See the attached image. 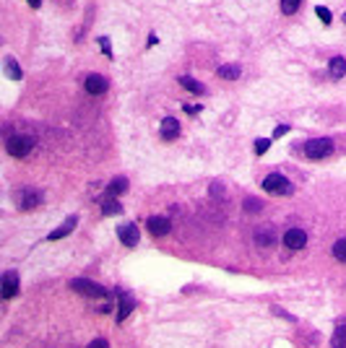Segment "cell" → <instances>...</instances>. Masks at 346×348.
I'll list each match as a JSON object with an SVG mask.
<instances>
[{"label":"cell","instance_id":"obj_1","mask_svg":"<svg viewBox=\"0 0 346 348\" xmlns=\"http://www.w3.org/2000/svg\"><path fill=\"white\" fill-rule=\"evenodd\" d=\"M70 289L73 291H78L83 296H92V299H102V296H107V289L94 281H86V278H73L70 281Z\"/></svg>","mask_w":346,"mask_h":348},{"label":"cell","instance_id":"obj_2","mask_svg":"<svg viewBox=\"0 0 346 348\" xmlns=\"http://www.w3.org/2000/svg\"><path fill=\"white\" fill-rule=\"evenodd\" d=\"M305 154L310 159H325L328 154H333V141L330 138H312L305 143Z\"/></svg>","mask_w":346,"mask_h":348},{"label":"cell","instance_id":"obj_3","mask_svg":"<svg viewBox=\"0 0 346 348\" xmlns=\"http://www.w3.org/2000/svg\"><path fill=\"white\" fill-rule=\"evenodd\" d=\"M32 148H34V141L29 138V135H11L8 143H6V151H8L11 156H16V159L26 156Z\"/></svg>","mask_w":346,"mask_h":348},{"label":"cell","instance_id":"obj_4","mask_svg":"<svg viewBox=\"0 0 346 348\" xmlns=\"http://www.w3.org/2000/svg\"><path fill=\"white\" fill-rule=\"evenodd\" d=\"M263 190L271 195H289L292 192V182L284 174H268L263 179Z\"/></svg>","mask_w":346,"mask_h":348},{"label":"cell","instance_id":"obj_5","mask_svg":"<svg viewBox=\"0 0 346 348\" xmlns=\"http://www.w3.org/2000/svg\"><path fill=\"white\" fill-rule=\"evenodd\" d=\"M16 203H19L21 210H32V208H37V205L42 203V192L26 187V190H21V192L16 195Z\"/></svg>","mask_w":346,"mask_h":348},{"label":"cell","instance_id":"obj_6","mask_svg":"<svg viewBox=\"0 0 346 348\" xmlns=\"http://www.w3.org/2000/svg\"><path fill=\"white\" fill-rule=\"evenodd\" d=\"M146 226H148V231H151L154 237H167L169 229H172V223H169L167 216H151Z\"/></svg>","mask_w":346,"mask_h":348},{"label":"cell","instance_id":"obj_7","mask_svg":"<svg viewBox=\"0 0 346 348\" xmlns=\"http://www.w3.org/2000/svg\"><path fill=\"white\" fill-rule=\"evenodd\" d=\"M284 245H287L289 250H302L307 245V234L302 229H289L287 234H284Z\"/></svg>","mask_w":346,"mask_h":348},{"label":"cell","instance_id":"obj_8","mask_svg":"<svg viewBox=\"0 0 346 348\" xmlns=\"http://www.w3.org/2000/svg\"><path fill=\"white\" fill-rule=\"evenodd\" d=\"M117 234H120V242H123L125 247H135V245H138V229H135V223L120 226Z\"/></svg>","mask_w":346,"mask_h":348},{"label":"cell","instance_id":"obj_9","mask_svg":"<svg viewBox=\"0 0 346 348\" xmlns=\"http://www.w3.org/2000/svg\"><path fill=\"white\" fill-rule=\"evenodd\" d=\"M86 91L92 94V96H99V94L107 91V81H104L102 75H97V73L86 75Z\"/></svg>","mask_w":346,"mask_h":348},{"label":"cell","instance_id":"obj_10","mask_svg":"<svg viewBox=\"0 0 346 348\" xmlns=\"http://www.w3.org/2000/svg\"><path fill=\"white\" fill-rule=\"evenodd\" d=\"M16 291H19V276L13 273V270H8L3 276V299H13Z\"/></svg>","mask_w":346,"mask_h":348},{"label":"cell","instance_id":"obj_11","mask_svg":"<svg viewBox=\"0 0 346 348\" xmlns=\"http://www.w3.org/2000/svg\"><path fill=\"white\" fill-rule=\"evenodd\" d=\"M76 223H78V218H76V216H68V221H65L63 226H57V229H55V231H52V234H50L47 239H50V242H57V239L68 237V234H70L73 229H76Z\"/></svg>","mask_w":346,"mask_h":348},{"label":"cell","instance_id":"obj_12","mask_svg":"<svg viewBox=\"0 0 346 348\" xmlns=\"http://www.w3.org/2000/svg\"><path fill=\"white\" fill-rule=\"evenodd\" d=\"M177 133H180V123H177V120L175 117H164V123H161V138L164 141H175Z\"/></svg>","mask_w":346,"mask_h":348},{"label":"cell","instance_id":"obj_13","mask_svg":"<svg viewBox=\"0 0 346 348\" xmlns=\"http://www.w3.org/2000/svg\"><path fill=\"white\" fill-rule=\"evenodd\" d=\"M102 210H104V216H120V213H123V205H120V203L112 198V195H104Z\"/></svg>","mask_w":346,"mask_h":348},{"label":"cell","instance_id":"obj_14","mask_svg":"<svg viewBox=\"0 0 346 348\" xmlns=\"http://www.w3.org/2000/svg\"><path fill=\"white\" fill-rule=\"evenodd\" d=\"M255 242H258L261 247L274 245V242H276V231L271 229V226H266V229H258V231H255Z\"/></svg>","mask_w":346,"mask_h":348},{"label":"cell","instance_id":"obj_15","mask_svg":"<svg viewBox=\"0 0 346 348\" xmlns=\"http://www.w3.org/2000/svg\"><path fill=\"white\" fill-rule=\"evenodd\" d=\"M125 190H128V179H125V177H115L112 182H110V187H107V195L117 198V195H123Z\"/></svg>","mask_w":346,"mask_h":348},{"label":"cell","instance_id":"obj_16","mask_svg":"<svg viewBox=\"0 0 346 348\" xmlns=\"http://www.w3.org/2000/svg\"><path fill=\"white\" fill-rule=\"evenodd\" d=\"M180 83H183L190 94H206L203 83H201V81H195V78H190V75H183V78H180Z\"/></svg>","mask_w":346,"mask_h":348},{"label":"cell","instance_id":"obj_17","mask_svg":"<svg viewBox=\"0 0 346 348\" xmlns=\"http://www.w3.org/2000/svg\"><path fill=\"white\" fill-rule=\"evenodd\" d=\"M133 307H135V301H133V296H130V294L120 299V312H117V320H125V317L133 312Z\"/></svg>","mask_w":346,"mask_h":348},{"label":"cell","instance_id":"obj_18","mask_svg":"<svg viewBox=\"0 0 346 348\" xmlns=\"http://www.w3.org/2000/svg\"><path fill=\"white\" fill-rule=\"evenodd\" d=\"M328 68H330V75H333V78H341V75L346 73V60L343 57H333Z\"/></svg>","mask_w":346,"mask_h":348},{"label":"cell","instance_id":"obj_19","mask_svg":"<svg viewBox=\"0 0 346 348\" xmlns=\"http://www.w3.org/2000/svg\"><path fill=\"white\" fill-rule=\"evenodd\" d=\"M219 78H224V81L239 78V65H221V68H219Z\"/></svg>","mask_w":346,"mask_h":348},{"label":"cell","instance_id":"obj_20","mask_svg":"<svg viewBox=\"0 0 346 348\" xmlns=\"http://www.w3.org/2000/svg\"><path fill=\"white\" fill-rule=\"evenodd\" d=\"M330 345H333V348H346V325H338V327H336Z\"/></svg>","mask_w":346,"mask_h":348},{"label":"cell","instance_id":"obj_21","mask_svg":"<svg viewBox=\"0 0 346 348\" xmlns=\"http://www.w3.org/2000/svg\"><path fill=\"white\" fill-rule=\"evenodd\" d=\"M6 68H8V75H11L13 81L21 78V68H19V63H16L13 57H6Z\"/></svg>","mask_w":346,"mask_h":348},{"label":"cell","instance_id":"obj_22","mask_svg":"<svg viewBox=\"0 0 346 348\" xmlns=\"http://www.w3.org/2000/svg\"><path fill=\"white\" fill-rule=\"evenodd\" d=\"M333 257L338 263H346V239H338L333 245Z\"/></svg>","mask_w":346,"mask_h":348},{"label":"cell","instance_id":"obj_23","mask_svg":"<svg viewBox=\"0 0 346 348\" xmlns=\"http://www.w3.org/2000/svg\"><path fill=\"white\" fill-rule=\"evenodd\" d=\"M299 3H302V0H281V11L287 13V16H292V13L299 8Z\"/></svg>","mask_w":346,"mask_h":348},{"label":"cell","instance_id":"obj_24","mask_svg":"<svg viewBox=\"0 0 346 348\" xmlns=\"http://www.w3.org/2000/svg\"><path fill=\"white\" fill-rule=\"evenodd\" d=\"M242 208L250 210V213H258V210H263V203H261V200H255V198H247V200L242 203Z\"/></svg>","mask_w":346,"mask_h":348},{"label":"cell","instance_id":"obj_25","mask_svg":"<svg viewBox=\"0 0 346 348\" xmlns=\"http://www.w3.org/2000/svg\"><path fill=\"white\" fill-rule=\"evenodd\" d=\"M268 148H271V141L268 138H258V141H255V154H258V156H263Z\"/></svg>","mask_w":346,"mask_h":348},{"label":"cell","instance_id":"obj_26","mask_svg":"<svg viewBox=\"0 0 346 348\" xmlns=\"http://www.w3.org/2000/svg\"><path fill=\"white\" fill-rule=\"evenodd\" d=\"M315 13H318V19H320L323 24H330V11H328L325 6H318V8H315Z\"/></svg>","mask_w":346,"mask_h":348},{"label":"cell","instance_id":"obj_27","mask_svg":"<svg viewBox=\"0 0 346 348\" xmlns=\"http://www.w3.org/2000/svg\"><path fill=\"white\" fill-rule=\"evenodd\" d=\"M99 44H102V52L107 55V57H112V50H110V39H107V37H102V39H99Z\"/></svg>","mask_w":346,"mask_h":348},{"label":"cell","instance_id":"obj_28","mask_svg":"<svg viewBox=\"0 0 346 348\" xmlns=\"http://www.w3.org/2000/svg\"><path fill=\"white\" fill-rule=\"evenodd\" d=\"M89 348H110V343L104 340V338H94L92 343H89Z\"/></svg>","mask_w":346,"mask_h":348},{"label":"cell","instance_id":"obj_29","mask_svg":"<svg viewBox=\"0 0 346 348\" xmlns=\"http://www.w3.org/2000/svg\"><path fill=\"white\" fill-rule=\"evenodd\" d=\"M287 133H289V128H287V125H279V128L274 130V138H281V135H287Z\"/></svg>","mask_w":346,"mask_h":348},{"label":"cell","instance_id":"obj_30","mask_svg":"<svg viewBox=\"0 0 346 348\" xmlns=\"http://www.w3.org/2000/svg\"><path fill=\"white\" fill-rule=\"evenodd\" d=\"M185 112H188V114H198L201 107H188V104H185Z\"/></svg>","mask_w":346,"mask_h":348},{"label":"cell","instance_id":"obj_31","mask_svg":"<svg viewBox=\"0 0 346 348\" xmlns=\"http://www.w3.org/2000/svg\"><path fill=\"white\" fill-rule=\"evenodd\" d=\"M29 6H32V8H39V6H42V0H29Z\"/></svg>","mask_w":346,"mask_h":348},{"label":"cell","instance_id":"obj_32","mask_svg":"<svg viewBox=\"0 0 346 348\" xmlns=\"http://www.w3.org/2000/svg\"><path fill=\"white\" fill-rule=\"evenodd\" d=\"M343 24H346V13H343Z\"/></svg>","mask_w":346,"mask_h":348}]
</instances>
